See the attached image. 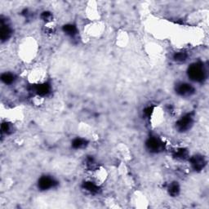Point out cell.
Instances as JSON below:
<instances>
[{
    "instance_id": "8",
    "label": "cell",
    "mask_w": 209,
    "mask_h": 209,
    "mask_svg": "<svg viewBox=\"0 0 209 209\" xmlns=\"http://www.w3.org/2000/svg\"><path fill=\"white\" fill-rule=\"evenodd\" d=\"M11 29L9 28L8 26L7 25H2L1 30H0V37L2 41H5L9 39V37L11 36Z\"/></svg>"
},
{
    "instance_id": "15",
    "label": "cell",
    "mask_w": 209,
    "mask_h": 209,
    "mask_svg": "<svg viewBox=\"0 0 209 209\" xmlns=\"http://www.w3.org/2000/svg\"><path fill=\"white\" fill-rule=\"evenodd\" d=\"M187 54L186 52H183V51H181V52H177L174 55V60L177 61H184L186 60L187 58Z\"/></svg>"
},
{
    "instance_id": "9",
    "label": "cell",
    "mask_w": 209,
    "mask_h": 209,
    "mask_svg": "<svg viewBox=\"0 0 209 209\" xmlns=\"http://www.w3.org/2000/svg\"><path fill=\"white\" fill-rule=\"evenodd\" d=\"M83 187L84 189H86V190H88L91 193H96L98 192L99 190L98 186L95 185L93 182H85L83 184Z\"/></svg>"
},
{
    "instance_id": "16",
    "label": "cell",
    "mask_w": 209,
    "mask_h": 209,
    "mask_svg": "<svg viewBox=\"0 0 209 209\" xmlns=\"http://www.w3.org/2000/svg\"><path fill=\"white\" fill-rule=\"evenodd\" d=\"M41 17L45 22H50L52 19V15L50 12H43Z\"/></svg>"
},
{
    "instance_id": "3",
    "label": "cell",
    "mask_w": 209,
    "mask_h": 209,
    "mask_svg": "<svg viewBox=\"0 0 209 209\" xmlns=\"http://www.w3.org/2000/svg\"><path fill=\"white\" fill-rule=\"evenodd\" d=\"M146 146H147V148L150 151L155 152L156 153V152H158L159 150H161V149H163V144L158 139L151 137L146 142Z\"/></svg>"
},
{
    "instance_id": "11",
    "label": "cell",
    "mask_w": 209,
    "mask_h": 209,
    "mask_svg": "<svg viewBox=\"0 0 209 209\" xmlns=\"http://www.w3.org/2000/svg\"><path fill=\"white\" fill-rule=\"evenodd\" d=\"M86 143H87V141L85 140L80 138H76L73 141L72 146L75 149H80L82 147H84L86 145Z\"/></svg>"
},
{
    "instance_id": "1",
    "label": "cell",
    "mask_w": 209,
    "mask_h": 209,
    "mask_svg": "<svg viewBox=\"0 0 209 209\" xmlns=\"http://www.w3.org/2000/svg\"><path fill=\"white\" fill-rule=\"evenodd\" d=\"M188 75L194 81L200 82L205 77V72L203 67L200 63H194L188 69Z\"/></svg>"
},
{
    "instance_id": "18",
    "label": "cell",
    "mask_w": 209,
    "mask_h": 209,
    "mask_svg": "<svg viewBox=\"0 0 209 209\" xmlns=\"http://www.w3.org/2000/svg\"><path fill=\"white\" fill-rule=\"evenodd\" d=\"M152 113H153V107H147V108H145V110H144L145 115L147 116V117H149V116L151 115Z\"/></svg>"
},
{
    "instance_id": "14",
    "label": "cell",
    "mask_w": 209,
    "mask_h": 209,
    "mask_svg": "<svg viewBox=\"0 0 209 209\" xmlns=\"http://www.w3.org/2000/svg\"><path fill=\"white\" fill-rule=\"evenodd\" d=\"M188 155V152L186 149H180L178 150H177L175 154V157L177 158H182V159H184V158H186Z\"/></svg>"
},
{
    "instance_id": "2",
    "label": "cell",
    "mask_w": 209,
    "mask_h": 209,
    "mask_svg": "<svg viewBox=\"0 0 209 209\" xmlns=\"http://www.w3.org/2000/svg\"><path fill=\"white\" fill-rule=\"evenodd\" d=\"M192 124V117L190 114H187V115L183 116L181 119L178 120V122L177 123V128L181 132H185V131L190 129Z\"/></svg>"
},
{
    "instance_id": "6",
    "label": "cell",
    "mask_w": 209,
    "mask_h": 209,
    "mask_svg": "<svg viewBox=\"0 0 209 209\" xmlns=\"http://www.w3.org/2000/svg\"><path fill=\"white\" fill-rule=\"evenodd\" d=\"M190 163H191V165H192L194 170L197 171L202 170L204 167L205 163H206L203 157L201 155H195L192 157L190 158Z\"/></svg>"
},
{
    "instance_id": "10",
    "label": "cell",
    "mask_w": 209,
    "mask_h": 209,
    "mask_svg": "<svg viewBox=\"0 0 209 209\" xmlns=\"http://www.w3.org/2000/svg\"><path fill=\"white\" fill-rule=\"evenodd\" d=\"M63 30L66 34L70 35V36H74L76 32H77V29L75 26L73 25H66V26L63 27Z\"/></svg>"
},
{
    "instance_id": "4",
    "label": "cell",
    "mask_w": 209,
    "mask_h": 209,
    "mask_svg": "<svg viewBox=\"0 0 209 209\" xmlns=\"http://www.w3.org/2000/svg\"><path fill=\"white\" fill-rule=\"evenodd\" d=\"M177 92L181 96H190L194 92V88L188 83H180L177 87Z\"/></svg>"
},
{
    "instance_id": "5",
    "label": "cell",
    "mask_w": 209,
    "mask_h": 209,
    "mask_svg": "<svg viewBox=\"0 0 209 209\" xmlns=\"http://www.w3.org/2000/svg\"><path fill=\"white\" fill-rule=\"evenodd\" d=\"M56 182L54 181L51 177H41L39 181V187L40 190H48L50 188L53 187L55 186Z\"/></svg>"
},
{
    "instance_id": "7",
    "label": "cell",
    "mask_w": 209,
    "mask_h": 209,
    "mask_svg": "<svg viewBox=\"0 0 209 209\" xmlns=\"http://www.w3.org/2000/svg\"><path fill=\"white\" fill-rule=\"evenodd\" d=\"M35 92H37V94H39V96H46L50 92L49 84L43 83V84L37 85L36 88H35Z\"/></svg>"
},
{
    "instance_id": "17",
    "label": "cell",
    "mask_w": 209,
    "mask_h": 209,
    "mask_svg": "<svg viewBox=\"0 0 209 209\" xmlns=\"http://www.w3.org/2000/svg\"><path fill=\"white\" fill-rule=\"evenodd\" d=\"M1 129H2V132L7 133L9 132V130H10V126H9V124L7 123H3L2 124V126H1Z\"/></svg>"
},
{
    "instance_id": "12",
    "label": "cell",
    "mask_w": 209,
    "mask_h": 209,
    "mask_svg": "<svg viewBox=\"0 0 209 209\" xmlns=\"http://www.w3.org/2000/svg\"><path fill=\"white\" fill-rule=\"evenodd\" d=\"M168 191L169 194H170L171 195H173V196L177 195L180 191V187L179 186H178V184H177V182H173V183L171 184L170 186H169Z\"/></svg>"
},
{
    "instance_id": "13",
    "label": "cell",
    "mask_w": 209,
    "mask_h": 209,
    "mask_svg": "<svg viewBox=\"0 0 209 209\" xmlns=\"http://www.w3.org/2000/svg\"><path fill=\"white\" fill-rule=\"evenodd\" d=\"M1 79L6 84H11L14 81V76L12 74H3L1 77Z\"/></svg>"
}]
</instances>
